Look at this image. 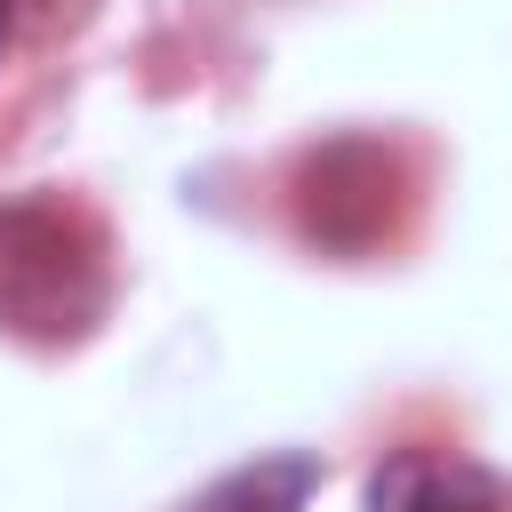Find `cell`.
Instances as JSON below:
<instances>
[{
    "label": "cell",
    "instance_id": "1",
    "mask_svg": "<svg viewBox=\"0 0 512 512\" xmlns=\"http://www.w3.org/2000/svg\"><path fill=\"white\" fill-rule=\"evenodd\" d=\"M368 512H504V488L440 448H400L376 480H368Z\"/></svg>",
    "mask_w": 512,
    "mask_h": 512
},
{
    "label": "cell",
    "instance_id": "2",
    "mask_svg": "<svg viewBox=\"0 0 512 512\" xmlns=\"http://www.w3.org/2000/svg\"><path fill=\"white\" fill-rule=\"evenodd\" d=\"M320 488V464L312 456H256V464H240L232 480H216L192 512H304V496Z\"/></svg>",
    "mask_w": 512,
    "mask_h": 512
}]
</instances>
